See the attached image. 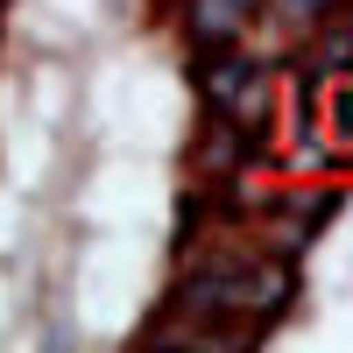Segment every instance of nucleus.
I'll list each match as a JSON object with an SVG mask.
<instances>
[{
    "label": "nucleus",
    "mask_w": 353,
    "mask_h": 353,
    "mask_svg": "<svg viewBox=\"0 0 353 353\" xmlns=\"http://www.w3.org/2000/svg\"><path fill=\"white\" fill-rule=\"evenodd\" d=\"M332 128H339V134H346V128H353V99H346V92H339V99H332Z\"/></svg>",
    "instance_id": "423d86ee"
},
{
    "label": "nucleus",
    "mask_w": 353,
    "mask_h": 353,
    "mask_svg": "<svg viewBox=\"0 0 353 353\" xmlns=\"http://www.w3.org/2000/svg\"><path fill=\"white\" fill-rule=\"evenodd\" d=\"M339 191H311V198H276V212H283V226H276V241H269V254H290L297 261L318 233H325L332 219H339Z\"/></svg>",
    "instance_id": "7ed1b4c3"
},
{
    "label": "nucleus",
    "mask_w": 353,
    "mask_h": 353,
    "mask_svg": "<svg viewBox=\"0 0 353 353\" xmlns=\"http://www.w3.org/2000/svg\"><path fill=\"white\" fill-rule=\"evenodd\" d=\"M261 8H269V0H191L184 8V36L191 43H226V36H241Z\"/></svg>",
    "instance_id": "20e7f679"
},
{
    "label": "nucleus",
    "mask_w": 353,
    "mask_h": 353,
    "mask_svg": "<svg viewBox=\"0 0 353 353\" xmlns=\"http://www.w3.org/2000/svg\"><path fill=\"white\" fill-rule=\"evenodd\" d=\"M332 8H339V0H276V21H283V28H297V36H311V28L325 21Z\"/></svg>",
    "instance_id": "39448f33"
},
{
    "label": "nucleus",
    "mask_w": 353,
    "mask_h": 353,
    "mask_svg": "<svg viewBox=\"0 0 353 353\" xmlns=\"http://www.w3.org/2000/svg\"><path fill=\"white\" fill-rule=\"evenodd\" d=\"M191 85H198V106L219 113V121L269 128V113H276V92H269V78H261V64L241 50V36L191 43Z\"/></svg>",
    "instance_id": "f257e3e1"
},
{
    "label": "nucleus",
    "mask_w": 353,
    "mask_h": 353,
    "mask_svg": "<svg viewBox=\"0 0 353 353\" xmlns=\"http://www.w3.org/2000/svg\"><path fill=\"white\" fill-rule=\"evenodd\" d=\"M261 134H269V128H248V121H219V113H205V141L191 149L198 176H205V184H219V176L254 170L261 156H269V141H261Z\"/></svg>",
    "instance_id": "f03ea898"
}]
</instances>
